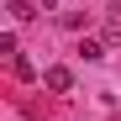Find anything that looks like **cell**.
Returning a JSON list of instances; mask_svg holds the SVG:
<instances>
[{
  "label": "cell",
  "mask_w": 121,
  "mask_h": 121,
  "mask_svg": "<svg viewBox=\"0 0 121 121\" xmlns=\"http://www.w3.org/2000/svg\"><path fill=\"white\" fill-rule=\"evenodd\" d=\"M105 42H111V48H121V21H111V26H105Z\"/></svg>",
  "instance_id": "obj_5"
},
{
  "label": "cell",
  "mask_w": 121,
  "mask_h": 121,
  "mask_svg": "<svg viewBox=\"0 0 121 121\" xmlns=\"http://www.w3.org/2000/svg\"><path fill=\"white\" fill-rule=\"evenodd\" d=\"M5 11H11V21H32V16H37V11H32V0H11Z\"/></svg>",
  "instance_id": "obj_2"
},
{
  "label": "cell",
  "mask_w": 121,
  "mask_h": 121,
  "mask_svg": "<svg viewBox=\"0 0 121 121\" xmlns=\"http://www.w3.org/2000/svg\"><path fill=\"white\" fill-rule=\"evenodd\" d=\"M11 69L21 74V79H37V69H32V58H26V53H16V58H11Z\"/></svg>",
  "instance_id": "obj_3"
},
{
  "label": "cell",
  "mask_w": 121,
  "mask_h": 121,
  "mask_svg": "<svg viewBox=\"0 0 121 121\" xmlns=\"http://www.w3.org/2000/svg\"><path fill=\"white\" fill-rule=\"evenodd\" d=\"M42 84H48L53 95H69V90H74V74H69L63 63H53V69H42Z\"/></svg>",
  "instance_id": "obj_1"
},
{
  "label": "cell",
  "mask_w": 121,
  "mask_h": 121,
  "mask_svg": "<svg viewBox=\"0 0 121 121\" xmlns=\"http://www.w3.org/2000/svg\"><path fill=\"white\" fill-rule=\"evenodd\" d=\"M79 53H84V58H105V42H95V37H84V42H79Z\"/></svg>",
  "instance_id": "obj_4"
}]
</instances>
